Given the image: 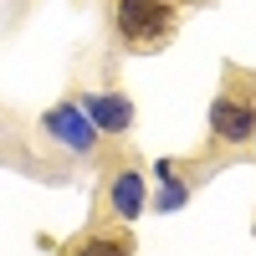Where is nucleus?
<instances>
[{"instance_id":"nucleus-1","label":"nucleus","mask_w":256,"mask_h":256,"mask_svg":"<svg viewBox=\"0 0 256 256\" xmlns=\"http://www.w3.org/2000/svg\"><path fill=\"white\" fill-rule=\"evenodd\" d=\"M174 0H113V26L128 52H159L174 36Z\"/></svg>"},{"instance_id":"nucleus-2","label":"nucleus","mask_w":256,"mask_h":256,"mask_svg":"<svg viewBox=\"0 0 256 256\" xmlns=\"http://www.w3.org/2000/svg\"><path fill=\"white\" fill-rule=\"evenodd\" d=\"M41 128H46L56 144H67L72 154H92L98 148V123L82 113V102H56V108L41 118Z\"/></svg>"},{"instance_id":"nucleus-3","label":"nucleus","mask_w":256,"mask_h":256,"mask_svg":"<svg viewBox=\"0 0 256 256\" xmlns=\"http://www.w3.org/2000/svg\"><path fill=\"white\" fill-rule=\"evenodd\" d=\"M210 134H216L220 144H251L256 138V108L246 98H236V92H220L216 102H210Z\"/></svg>"},{"instance_id":"nucleus-4","label":"nucleus","mask_w":256,"mask_h":256,"mask_svg":"<svg viewBox=\"0 0 256 256\" xmlns=\"http://www.w3.org/2000/svg\"><path fill=\"white\" fill-rule=\"evenodd\" d=\"M77 102H82V113L98 123V134H128V128H134V102L123 92H88Z\"/></svg>"},{"instance_id":"nucleus-5","label":"nucleus","mask_w":256,"mask_h":256,"mask_svg":"<svg viewBox=\"0 0 256 256\" xmlns=\"http://www.w3.org/2000/svg\"><path fill=\"white\" fill-rule=\"evenodd\" d=\"M144 205H148V195H144V174H138V169H118V174L108 180V210H113L118 220H134Z\"/></svg>"},{"instance_id":"nucleus-6","label":"nucleus","mask_w":256,"mask_h":256,"mask_svg":"<svg viewBox=\"0 0 256 256\" xmlns=\"http://www.w3.org/2000/svg\"><path fill=\"white\" fill-rule=\"evenodd\" d=\"M164 184H159V195H154V210H164V216H169V210H184V200H190V184L174 174V169H169V174H159Z\"/></svg>"},{"instance_id":"nucleus-7","label":"nucleus","mask_w":256,"mask_h":256,"mask_svg":"<svg viewBox=\"0 0 256 256\" xmlns=\"http://www.w3.org/2000/svg\"><path fill=\"white\" fill-rule=\"evenodd\" d=\"M77 256H134V246L123 236H92L88 246H77Z\"/></svg>"}]
</instances>
